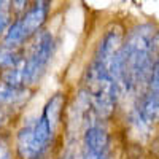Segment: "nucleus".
<instances>
[{
    "instance_id": "f257e3e1",
    "label": "nucleus",
    "mask_w": 159,
    "mask_h": 159,
    "mask_svg": "<svg viewBox=\"0 0 159 159\" xmlns=\"http://www.w3.org/2000/svg\"><path fill=\"white\" fill-rule=\"evenodd\" d=\"M154 45L156 32L151 25H139L129 34L121 48V89H137L150 80Z\"/></svg>"
},
{
    "instance_id": "f03ea898",
    "label": "nucleus",
    "mask_w": 159,
    "mask_h": 159,
    "mask_svg": "<svg viewBox=\"0 0 159 159\" xmlns=\"http://www.w3.org/2000/svg\"><path fill=\"white\" fill-rule=\"evenodd\" d=\"M62 108V96L56 94L48 100L43 113L34 123L22 127L18 134V153L22 159H37L49 147L52 132Z\"/></svg>"
},
{
    "instance_id": "7ed1b4c3",
    "label": "nucleus",
    "mask_w": 159,
    "mask_h": 159,
    "mask_svg": "<svg viewBox=\"0 0 159 159\" xmlns=\"http://www.w3.org/2000/svg\"><path fill=\"white\" fill-rule=\"evenodd\" d=\"M48 10H49L48 2L34 3L21 18H18L8 27V30L5 34V38H3V45L13 48V46L22 43L24 40L30 38L43 25V22L48 16Z\"/></svg>"
},
{
    "instance_id": "20e7f679",
    "label": "nucleus",
    "mask_w": 159,
    "mask_h": 159,
    "mask_svg": "<svg viewBox=\"0 0 159 159\" xmlns=\"http://www.w3.org/2000/svg\"><path fill=\"white\" fill-rule=\"evenodd\" d=\"M52 51H54V38H52V35L49 32H42L40 35H37L29 57L24 59L21 64L24 86L34 84L42 76L52 56Z\"/></svg>"
},
{
    "instance_id": "39448f33",
    "label": "nucleus",
    "mask_w": 159,
    "mask_h": 159,
    "mask_svg": "<svg viewBox=\"0 0 159 159\" xmlns=\"http://www.w3.org/2000/svg\"><path fill=\"white\" fill-rule=\"evenodd\" d=\"M108 134L100 124H91L83 137V157L81 159H108L110 151Z\"/></svg>"
},
{
    "instance_id": "423d86ee",
    "label": "nucleus",
    "mask_w": 159,
    "mask_h": 159,
    "mask_svg": "<svg viewBox=\"0 0 159 159\" xmlns=\"http://www.w3.org/2000/svg\"><path fill=\"white\" fill-rule=\"evenodd\" d=\"M22 61L24 59H21V56L13 48L5 46V45L0 48V67H2V69H5V70L15 69Z\"/></svg>"
},
{
    "instance_id": "0eeeda50",
    "label": "nucleus",
    "mask_w": 159,
    "mask_h": 159,
    "mask_svg": "<svg viewBox=\"0 0 159 159\" xmlns=\"http://www.w3.org/2000/svg\"><path fill=\"white\" fill-rule=\"evenodd\" d=\"M24 97V89L22 88H11L3 86L0 88V102H16Z\"/></svg>"
},
{
    "instance_id": "6e6552de",
    "label": "nucleus",
    "mask_w": 159,
    "mask_h": 159,
    "mask_svg": "<svg viewBox=\"0 0 159 159\" xmlns=\"http://www.w3.org/2000/svg\"><path fill=\"white\" fill-rule=\"evenodd\" d=\"M7 5H10V3L8 2H0V34L7 29V25L10 22V13H8Z\"/></svg>"
},
{
    "instance_id": "1a4fd4ad",
    "label": "nucleus",
    "mask_w": 159,
    "mask_h": 159,
    "mask_svg": "<svg viewBox=\"0 0 159 159\" xmlns=\"http://www.w3.org/2000/svg\"><path fill=\"white\" fill-rule=\"evenodd\" d=\"M0 159H11V153L5 140L0 139Z\"/></svg>"
}]
</instances>
